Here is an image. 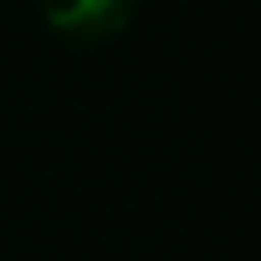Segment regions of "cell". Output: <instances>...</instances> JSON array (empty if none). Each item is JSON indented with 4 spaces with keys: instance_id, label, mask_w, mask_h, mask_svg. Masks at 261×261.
I'll use <instances>...</instances> for the list:
<instances>
[{
    "instance_id": "6da1fadb",
    "label": "cell",
    "mask_w": 261,
    "mask_h": 261,
    "mask_svg": "<svg viewBox=\"0 0 261 261\" xmlns=\"http://www.w3.org/2000/svg\"><path fill=\"white\" fill-rule=\"evenodd\" d=\"M136 0H39V15L68 39H112L130 24Z\"/></svg>"
}]
</instances>
